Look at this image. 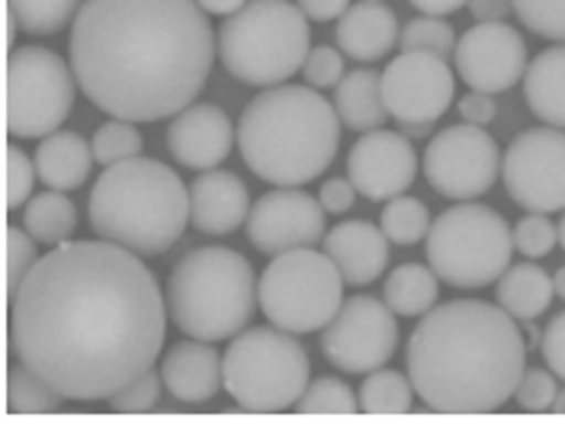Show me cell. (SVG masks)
Segmentation results:
<instances>
[{
	"mask_svg": "<svg viewBox=\"0 0 565 424\" xmlns=\"http://www.w3.org/2000/svg\"><path fill=\"white\" fill-rule=\"evenodd\" d=\"M309 17L292 0H247L218 30V59L250 87L286 84L309 59Z\"/></svg>",
	"mask_w": 565,
	"mask_h": 424,
	"instance_id": "cell-7",
	"label": "cell"
},
{
	"mask_svg": "<svg viewBox=\"0 0 565 424\" xmlns=\"http://www.w3.org/2000/svg\"><path fill=\"white\" fill-rule=\"evenodd\" d=\"M296 3H299V10H302L309 20H316V23H331V20L344 17L348 7H351V0H296Z\"/></svg>",
	"mask_w": 565,
	"mask_h": 424,
	"instance_id": "cell-47",
	"label": "cell"
},
{
	"mask_svg": "<svg viewBox=\"0 0 565 424\" xmlns=\"http://www.w3.org/2000/svg\"><path fill=\"white\" fill-rule=\"evenodd\" d=\"M94 158L104 165V168H113V165H119V161H129V158H139L141 155V132L136 129V123H129V119H109L104 123L100 129H97V136H94Z\"/></svg>",
	"mask_w": 565,
	"mask_h": 424,
	"instance_id": "cell-34",
	"label": "cell"
},
{
	"mask_svg": "<svg viewBox=\"0 0 565 424\" xmlns=\"http://www.w3.org/2000/svg\"><path fill=\"white\" fill-rule=\"evenodd\" d=\"M524 100L540 123L565 129V42L540 52L530 62L524 74Z\"/></svg>",
	"mask_w": 565,
	"mask_h": 424,
	"instance_id": "cell-25",
	"label": "cell"
},
{
	"mask_svg": "<svg viewBox=\"0 0 565 424\" xmlns=\"http://www.w3.org/2000/svg\"><path fill=\"white\" fill-rule=\"evenodd\" d=\"M161 386H164V380H161L154 370H148V373H141L136 383L119 389V392L109 399V409H113V412H132V415L151 412V409L158 405V399H161Z\"/></svg>",
	"mask_w": 565,
	"mask_h": 424,
	"instance_id": "cell-42",
	"label": "cell"
},
{
	"mask_svg": "<svg viewBox=\"0 0 565 424\" xmlns=\"http://www.w3.org/2000/svg\"><path fill=\"white\" fill-rule=\"evenodd\" d=\"M94 145L77 136V132H52L45 139L39 141L35 148V171H39V180L49 187V190H77L84 180H90V171H94Z\"/></svg>",
	"mask_w": 565,
	"mask_h": 424,
	"instance_id": "cell-24",
	"label": "cell"
},
{
	"mask_svg": "<svg viewBox=\"0 0 565 424\" xmlns=\"http://www.w3.org/2000/svg\"><path fill=\"white\" fill-rule=\"evenodd\" d=\"M344 277L331 254L296 247L277 254L257 283L260 312L289 335L321 331L344 306Z\"/></svg>",
	"mask_w": 565,
	"mask_h": 424,
	"instance_id": "cell-10",
	"label": "cell"
},
{
	"mask_svg": "<svg viewBox=\"0 0 565 424\" xmlns=\"http://www.w3.org/2000/svg\"><path fill=\"white\" fill-rule=\"evenodd\" d=\"M68 402L58 389H52L26 363H13L7 370V412L10 415H49Z\"/></svg>",
	"mask_w": 565,
	"mask_h": 424,
	"instance_id": "cell-30",
	"label": "cell"
},
{
	"mask_svg": "<svg viewBox=\"0 0 565 424\" xmlns=\"http://www.w3.org/2000/svg\"><path fill=\"white\" fill-rule=\"evenodd\" d=\"M527 370L518 318L482 299H454L422 316L408 338V377L430 412H498Z\"/></svg>",
	"mask_w": 565,
	"mask_h": 424,
	"instance_id": "cell-3",
	"label": "cell"
},
{
	"mask_svg": "<svg viewBox=\"0 0 565 424\" xmlns=\"http://www.w3.org/2000/svg\"><path fill=\"white\" fill-rule=\"evenodd\" d=\"M250 215L245 180L232 171H203L190 187V222L196 232L222 239L238 232Z\"/></svg>",
	"mask_w": 565,
	"mask_h": 424,
	"instance_id": "cell-20",
	"label": "cell"
},
{
	"mask_svg": "<svg viewBox=\"0 0 565 424\" xmlns=\"http://www.w3.org/2000/svg\"><path fill=\"white\" fill-rule=\"evenodd\" d=\"M238 141L228 113L215 104H193L168 126V151L190 171H215Z\"/></svg>",
	"mask_w": 565,
	"mask_h": 424,
	"instance_id": "cell-19",
	"label": "cell"
},
{
	"mask_svg": "<svg viewBox=\"0 0 565 424\" xmlns=\"http://www.w3.org/2000/svg\"><path fill=\"white\" fill-rule=\"evenodd\" d=\"M514 13L530 33L565 42V0H514Z\"/></svg>",
	"mask_w": 565,
	"mask_h": 424,
	"instance_id": "cell-39",
	"label": "cell"
},
{
	"mask_svg": "<svg viewBox=\"0 0 565 424\" xmlns=\"http://www.w3.org/2000/svg\"><path fill=\"white\" fill-rule=\"evenodd\" d=\"M437 274L434 267L427 264H402L388 274L386 286H383V299L388 303V309L395 316L415 318L427 316L434 306H437V296H440V286H437Z\"/></svg>",
	"mask_w": 565,
	"mask_h": 424,
	"instance_id": "cell-28",
	"label": "cell"
},
{
	"mask_svg": "<svg viewBox=\"0 0 565 424\" xmlns=\"http://www.w3.org/2000/svg\"><path fill=\"white\" fill-rule=\"evenodd\" d=\"M161 380L177 402L203 405L225 389V357H218L212 341H180L161 360Z\"/></svg>",
	"mask_w": 565,
	"mask_h": 424,
	"instance_id": "cell-21",
	"label": "cell"
},
{
	"mask_svg": "<svg viewBox=\"0 0 565 424\" xmlns=\"http://www.w3.org/2000/svg\"><path fill=\"white\" fill-rule=\"evenodd\" d=\"M35 245L39 242L26 229L7 225V232H3V293H7V299L20 289V283L26 280L30 271L39 264Z\"/></svg>",
	"mask_w": 565,
	"mask_h": 424,
	"instance_id": "cell-36",
	"label": "cell"
},
{
	"mask_svg": "<svg viewBox=\"0 0 565 424\" xmlns=\"http://www.w3.org/2000/svg\"><path fill=\"white\" fill-rule=\"evenodd\" d=\"M415 402V383L412 377L398 373V370H373L366 373L363 386H360V409L366 415H405L412 412Z\"/></svg>",
	"mask_w": 565,
	"mask_h": 424,
	"instance_id": "cell-31",
	"label": "cell"
},
{
	"mask_svg": "<svg viewBox=\"0 0 565 424\" xmlns=\"http://www.w3.org/2000/svg\"><path fill=\"white\" fill-rule=\"evenodd\" d=\"M309 373L306 348L277 325L245 328L225 351V389L245 412L274 415L299 405Z\"/></svg>",
	"mask_w": 565,
	"mask_h": 424,
	"instance_id": "cell-8",
	"label": "cell"
},
{
	"mask_svg": "<svg viewBox=\"0 0 565 424\" xmlns=\"http://www.w3.org/2000/svg\"><path fill=\"white\" fill-rule=\"evenodd\" d=\"M341 116L316 87H264L238 119V151L254 177L274 187H306L321 177L341 145Z\"/></svg>",
	"mask_w": 565,
	"mask_h": 424,
	"instance_id": "cell-4",
	"label": "cell"
},
{
	"mask_svg": "<svg viewBox=\"0 0 565 424\" xmlns=\"http://www.w3.org/2000/svg\"><path fill=\"white\" fill-rule=\"evenodd\" d=\"M454 62L459 81H466L472 91L494 97L524 81L530 68L527 42L508 23H479L459 35Z\"/></svg>",
	"mask_w": 565,
	"mask_h": 424,
	"instance_id": "cell-17",
	"label": "cell"
},
{
	"mask_svg": "<svg viewBox=\"0 0 565 424\" xmlns=\"http://www.w3.org/2000/svg\"><path fill=\"white\" fill-rule=\"evenodd\" d=\"M68 45L84 97L129 123L193 106L218 52L200 0H84Z\"/></svg>",
	"mask_w": 565,
	"mask_h": 424,
	"instance_id": "cell-2",
	"label": "cell"
},
{
	"mask_svg": "<svg viewBox=\"0 0 565 424\" xmlns=\"http://www.w3.org/2000/svg\"><path fill=\"white\" fill-rule=\"evenodd\" d=\"M501 148L482 126H450L440 129L424 151L427 183L457 203L486 197L501 174Z\"/></svg>",
	"mask_w": 565,
	"mask_h": 424,
	"instance_id": "cell-12",
	"label": "cell"
},
{
	"mask_svg": "<svg viewBox=\"0 0 565 424\" xmlns=\"http://www.w3.org/2000/svg\"><path fill=\"white\" fill-rule=\"evenodd\" d=\"M508 197L527 212L565 210V129H527L511 141L501 161Z\"/></svg>",
	"mask_w": 565,
	"mask_h": 424,
	"instance_id": "cell-14",
	"label": "cell"
},
{
	"mask_svg": "<svg viewBox=\"0 0 565 424\" xmlns=\"http://www.w3.org/2000/svg\"><path fill=\"white\" fill-rule=\"evenodd\" d=\"M318 200H321V206H324V210L334 212V215H341V212H348L353 206V200H356V187L351 183V177H331V180H324V183H321Z\"/></svg>",
	"mask_w": 565,
	"mask_h": 424,
	"instance_id": "cell-45",
	"label": "cell"
},
{
	"mask_svg": "<svg viewBox=\"0 0 565 424\" xmlns=\"http://www.w3.org/2000/svg\"><path fill=\"white\" fill-rule=\"evenodd\" d=\"M84 0H7V13L30 35H55L77 20Z\"/></svg>",
	"mask_w": 565,
	"mask_h": 424,
	"instance_id": "cell-32",
	"label": "cell"
},
{
	"mask_svg": "<svg viewBox=\"0 0 565 424\" xmlns=\"http://www.w3.org/2000/svg\"><path fill=\"white\" fill-rule=\"evenodd\" d=\"M418 174V155L405 132L373 129L353 141L348 155V177L360 197L388 203L402 197Z\"/></svg>",
	"mask_w": 565,
	"mask_h": 424,
	"instance_id": "cell-18",
	"label": "cell"
},
{
	"mask_svg": "<svg viewBox=\"0 0 565 424\" xmlns=\"http://www.w3.org/2000/svg\"><path fill=\"white\" fill-rule=\"evenodd\" d=\"M402 39L398 17L383 0H360L338 23V49L353 62H380Z\"/></svg>",
	"mask_w": 565,
	"mask_h": 424,
	"instance_id": "cell-23",
	"label": "cell"
},
{
	"mask_svg": "<svg viewBox=\"0 0 565 424\" xmlns=\"http://www.w3.org/2000/svg\"><path fill=\"white\" fill-rule=\"evenodd\" d=\"M424 17H447L457 13L459 7H469V0H412Z\"/></svg>",
	"mask_w": 565,
	"mask_h": 424,
	"instance_id": "cell-49",
	"label": "cell"
},
{
	"mask_svg": "<svg viewBox=\"0 0 565 424\" xmlns=\"http://www.w3.org/2000/svg\"><path fill=\"white\" fill-rule=\"evenodd\" d=\"M559 242H563L565 247V210H563V222H559Z\"/></svg>",
	"mask_w": 565,
	"mask_h": 424,
	"instance_id": "cell-55",
	"label": "cell"
},
{
	"mask_svg": "<svg viewBox=\"0 0 565 424\" xmlns=\"http://www.w3.org/2000/svg\"><path fill=\"white\" fill-rule=\"evenodd\" d=\"M540 348H543V360H546V367L559 377L565 383V309L559 316L553 318L550 325H546V331H543V341H540Z\"/></svg>",
	"mask_w": 565,
	"mask_h": 424,
	"instance_id": "cell-44",
	"label": "cell"
},
{
	"mask_svg": "<svg viewBox=\"0 0 565 424\" xmlns=\"http://www.w3.org/2000/svg\"><path fill=\"white\" fill-rule=\"evenodd\" d=\"M168 296L141 254L65 242L10 296V351L68 402H109L164 348Z\"/></svg>",
	"mask_w": 565,
	"mask_h": 424,
	"instance_id": "cell-1",
	"label": "cell"
},
{
	"mask_svg": "<svg viewBox=\"0 0 565 424\" xmlns=\"http://www.w3.org/2000/svg\"><path fill=\"white\" fill-rule=\"evenodd\" d=\"M511 10H514V0H469V13L479 23H504Z\"/></svg>",
	"mask_w": 565,
	"mask_h": 424,
	"instance_id": "cell-48",
	"label": "cell"
},
{
	"mask_svg": "<svg viewBox=\"0 0 565 424\" xmlns=\"http://www.w3.org/2000/svg\"><path fill=\"white\" fill-rule=\"evenodd\" d=\"M550 412L563 415V412H565V389H563V392H559V395H556V402H553V409H550Z\"/></svg>",
	"mask_w": 565,
	"mask_h": 424,
	"instance_id": "cell-54",
	"label": "cell"
},
{
	"mask_svg": "<svg viewBox=\"0 0 565 424\" xmlns=\"http://www.w3.org/2000/svg\"><path fill=\"white\" fill-rule=\"evenodd\" d=\"M402 132L408 136V139H422L430 132V126H402Z\"/></svg>",
	"mask_w": 565,
	"mask_h": 424,
	"instance_id": "cell-51",
	"label": "cell"
},
{
	"mask_svg": "<svg viewBox=\"0 0 565 424\" xmlns=\"http://www.w3.org/2000/svg\"><path fill=\"white\" fill-rule=\"evenodd\" d=\"M494 113H498V106H494L492 94L472 91V94H466V97L459 100V116H462V123H469V126H489L494 119Z\"/></svg>",
	"mask_w": 565,
	"mask_h": 424,
	"instance_id": "cell-46",
	"label": "cell"
},
{
	"mask_svg": "<svg viewBox=\"0 0 565 424\" xmlns=\"http://www.w3.org/2000/svg\"><path fill=\"white\" fill-rule=\"evenodd\" d=\"M302 74H306V84L316 87V91H321V87H338L341 77H344V59H341L338 49L318 45V49L309 52V59L302 65Z\"/></svg>",
	"mask_w": 565,
	"mask_h": 424,
	"instance_id": "cell-43",
	"label": "cell"
},
{
	"mask_svg": "<svg viewBox=\"0 0 565 424\" xmlns=\"http://www.w3.org/2000/svg\"><path fill=\"white\" fill-rule=\"evenodd\" d=\"M74 68L42 45H23L7 55L3 126L10 139H45L58 132L74 104Z\"/></svg>",
	"mask_w": 565,
	"mask_h": 424,
	"instance_id": "cell-11",
	"label": "cell"
},
{
	"mask_svg": "<svg viewBox=\"0 0 565 424\" xmlns=\"http://www.w3.org/2000/svg\"><path fill=\"white\" fill-rule=\"evenodd\" d=\"M334 109L341 123L353 132H373L383 129L388 109L383 104V74L373 68H356L341 77L334 87Z\"/></svg>",
	"mask_w": 565,
	"mask_h": 424,
	"instance_id": "cell-27",
	"label": "cell"
},
{
	"mask_svg": "<svg viewBox=\"0 0 565 424\" xmlns=\"http://www.w3.org/2000/svg\"><path fill=\"white\" fill-rule=\"evenodd\" d=\"M324 254L338 264L348 286H370L383 277L388 264V239L383 225H373L366 219H351L334 225L324 235Z\"/></svg>",
	"mask_w": 565,
	"mask_h": 424,
	"instance_id": "cell-22",
	"label": "cell"
},
{
	"mask_svg": "<svg viewBox=\"0 0 565 424\" xmlns=\"http://www.w3.org/2000/svg\"><path fill=\"white\" fill-rule=\"evenodd\" d=\"M356 405H360V395L344 380L321 377L316 383H309L296 409L306 415H353Z\"/></svg>",
	"mask_w": 565,
	"mask_h": 424,
	"instance_id": "cell-35",
	"label": "cell"
},
{
	"mask_svg": "<svg viewBox=\"0 0 565 424\" xmlns=\"http://www.w3.org/2000/svg\"><path fill=\"white\" fill-rule=\"evenodd\" d=\"M97 239L141 257L164 254L190 222V190L174 168L154 158H129L106 168L87 200Z\"/></svg>",
	"mask_w": 565,
	"mask_h": 424,
	"instance_id": "cell-5",
	"label": "cell"
},
{
	"mask_svg": "<svg viewBox=\"0 0 565 424\" xmlns=\"http://www.w3.org/2000/svg\"><path fill=\"white\" fill-rule=\"evenodd\" d=\"M398 45L402 52H434L440 59H450L457 52V33L440 17H418V20H408Z\"/></svg>",
	"mask_w": 565,
	"mask_h": 424,
	"instance_id": "cell-37",
	"label": "cell"
},
{
	"mask_svg": "<svg viewBox=\"0 0 565 424\" xmlns=\"http://www.w3.org/2000/svg\"><path fill=\"white\" fill-rule=\"evenodd\" d=\"M324 206L299 187H277L264 193L247 215V242L260 254L277 257L282 251L316 247L324 242Z\"/></svg>",
	"mask_w": 565,
	"mask_h": 424,
	"instance_id": "cell-16",
	"label": "cell"
},
{
	"mask_svg": "<svg viewBox=\"0 0 565 424\" xmlns=\"http://www.w3.org/2000/svg\"><path fill=\"white\" fill-rule=\"evenodd\" d=\"M457 77L434 52H402L383 71V104L398 126H434L454 104Z\"/></svg>",
	"mask_w": 565,
	"mask_h": 424,
	"instance_id": "cell-15",
	"label": "cell"
},
{
	"mask_svg": "<svg viewBox=\"0 0 565 424\" xmlns=\"http://www.w3.org/2000/svg\"><path fill=\"white\" fill-rule=\"evenodd\" d=\"M553 283H556V296H559V299H565V264L559 267V271H556Z\"/></svg>",
	"mask_w": 565,
	"mask_h": 424,
	"instance_id": "cell-52",
	"label": "cell"
},
{
	"mask_svg": "<svg viewBox=\"0 0 565 424\" xmlns=\"http://www.w3.org/2000/svg\"><path fill=\"white\" fill-rule=\"evenodd\" d=\"M556 373L553 370H524V377H521V383H518V392H514V399H518V405L524 409V412H550L553 409V402H556V395H559V386H556Z\"/></svg>",
	"mask_w": 565,
	"mask_h": 424,
	"instance_id": "cell-41",
	"label": "cell"
},
{
	"mask_svg": "<svg viewBox=\"0 0 565 424\" xmlns=\"http://www.w3.org/2000/svg\"><path fill=\"white\" fill-rule=\"evenodd\" d=\"M553 296H556V283H553V277L540 264H533V261L511 264L501 274V280L494 283L498 306L508 316L518 318V321H536V318L550 309Z\"/></svg>",
	"mask_w": 565,
	"mask_h": 424,
	"instance_id": "cell-26",
	"label": "cell"
},
{
	"mask_svg": "<svg viewBox=\"0 0 565 424\" xmlns=\"http://www.w3.org/2000/svg\"><path fill=\"white\" fill-rule=\"evenodd\" d=\"M559 242V225L546 219V212H530L514 225V247L524 257H546Z\"/></svg>",
	"mask_w": 565,
	"mask_h": 424,
	"instance_id": "cell-40",
	"label": "cell"
},
{
	"mask_svg": "<svg viewBox=\"0 0 565 424\" xmlns=\"http://www.w3.org/2000/svg\"><path fill=\"white\" fill-rule=\"evenodd\" d=\"M39 171L35 161H30L17 145H7L3 151V210H23L33 197V183Z\"/></svg>",
	"mask_w": 565,
	"mask_h": 424,
	"instance_id": "cell-38",
	"label": "cell"
},
{
	"mask_svg": "<svg viewBox=\"0 0 565 424\" xmlns=\"http://www.w3.org/2000/svg\"><path fill=\"white\" fill-rule=\"evenodd\" d=\"M254 267L232 247H193L168 277V312L174 325L196 341H228L242 335L257 299Z\"/></svg>",
	"mask_w": 565,
	"mask_h": 424,
	"instance_id": "cell-6",
	"label": "cell"
},
{
	"mask_svg": "<svg viewBox=\"0 0 565 424\" xmlns=\"http://www.w3.org/2000/svg\"><path fill=\"white\" fill-rule=\"evenodd\" d=\"M380 225H383V232H386V239L392 245H418L427 239V232H430V212L424 206L418 197H395V200H388L386 206H383V219H380Z\"/></svg>",
	"mask_w": 565,
	"mask_h": 424,
	"instance_id": "cell-33",
	"label": "cell"
},
{
	"mask_svg": "<svg viewBox=\"0 0 565 424\" xmlns=\"http://www.w3.org/2000/svg\"><path fill=\"white\" fill-rule=\"evenodd\" d=\"M424 242L434 274L457 289H482L498 283L514 254V232L504 215L472 200L440 212Z\"/></svg>",
	"mask_w": 565,
	"mask_h": 424,
	"instance_id": "cell-9",
	"label": "cell"
},
{
	"mask_svg": "<svg viewBox=\"0 0 565 424\" xmlns=\"http://www.w3.org/2000/svg\"><path fill=\"white\" fill-rule=\"evenodd\" d=\"M247 0H200V7L210 13V17H232L245 7Z\"/></svg>",
	"mask_w": 565,
	"mask_h": 424,
	"instance_id": "cell-50",
	"label": "cell"
},
{
	"mask_svg": "<svg viewBox=\"0 0 565 424\" xmlns=\"http://www.w3.org/2000/svg\"><path fill=\"white\" fill-rule=\"evenodd\" d=\"M398 348V321L386 299L351 296L321 328V351L344 373H373Z\"/></svg>",
	"mask_w": 565,
	"mask_h": 424,
	"instance_id": "cell-13",
	"label": "cell"
},
{
	"mask_svg": "<svg viewBox=\"0 0 565 424\" xmlns=\"http://www.w3.org/2000/svg\"><path fill=\"white\" fill-rule=\"evenodd\" d=\"M524 325H527V331H524V335H527V344H540V341H543V335L533 328V321H524Z\"/></svg>",
	"mask_w": 565,
	"mask_h": 424,
	"instance_id": "cell-53",
	"label": "cell"
},
{
	"mask_svg": "<svg viewBox=\"0 0 565 424\" xmlns=\"http://www.w3.org/2000/svg\"><path fill=\"white\" fill-rule=\"evenodd\" d=\"M74 225H77V210L62 190H45L23 206V229L39 245H65L74 235Z\"/></svg>",
	"mask_w": 565,
	"mask_h": 424,
	"instance_id": "cell-29",
	"label": "cell"
}]
</instances>
